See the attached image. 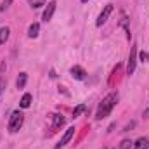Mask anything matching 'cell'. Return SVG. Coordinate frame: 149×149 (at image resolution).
<instances>
[{
  "mask_svg": "<svg viewBox=\"0 0 149 149\" xmlns=\"http://www.w3.org/2000/svg\"><path fill=\"white\" fill-rule=\"evenodd\" d=\"M116 102H118V94H108V95L102 99V102H101V106H99V109H97L95 120H104V118L113 111V108L116 106Z\"/></svg>",
  "mask_w": 149,
  "mask_h": 149,
  "instance_id": "cell-1",
  "label": "cell"
},
{
  "mask_svg": "<svg viewBox=\"0 0 149 149\" xmlns=\"http://www.w3.org/2000/svg\"><path fill=\"white\" fill-rule=\"evenodd\" d=\"M23 120H24L23 113H19V111L12 113V114H10V120H9V132H10V134H16V132L23 127Z\"/></svg>",
  "mask_w": 149,
  "mask_h": 149,
  "instance_id": "cell-2",
  "label": "cell"
},
{
  "mask_svg": "<svg viewBox=\"0 0 149 149\" xmlns=\"http://www.w3.org/2000/svg\"><path fill=\"white\" fill-rule=\"evenodd\" d=\"M135 66H137V45H134L130 49V56H128V64H127V73L132 74L135 71Z\"/></svg>",
  "mask_w": 149,
  "mask_h": 149,
  "instance_id": "cell-3",
  "label": "cell"
},
{
  "mask_svg": "<svg viewBox=\"0 0 149 149\" xmlns=\"http://www.w3.org/2000/svg\"><path fill=\"white\" fill-rule=\"evenodd\" d=\"M113 9H114V7H113V3H108V5H106V7L102 9V12L99 14V17H97V21H95V24H97V26H102V24H104V23L108 21V17L111 16Z\"/></svg>",
  "mask_w": 149,
  "mask_h": 149,
  "instance_id": "cell-4",
  "label": "cell"
},
{
  "mask_svg": "<svg viewBox=\"0 0 149 149\" xmlns=\"http://www.w3.org/2000/svg\"><path fill=\"white\" fill-rule=\"evenodd\" d=\"M56 0H50V2H47V7H45V10H43V16H42V19L47 23V21H50L52 19V16H54V12H56Z\"/></svg>",
  "mask_w": 149,
  "mask_h": 149,
  "instance_id": "cell-5",
  "label": "cell"
},
{
  "mask_svg": "<svg viewBox=\"0 0 149 149\" xmlns=\"http://www.w3.org/2000/svg\"><path fill=\"white\" fill-rule=\"evenodd\" d=\"M73 135H74V127H70V128H68V130L64 132V135L61 137V141H59V142L56 144V149L64 148V146H66V144H68V142L71 141V137H73Z\"/></svg>",
  "mask_w": 149,
  "mask_h": 149,
  "instance_id": "cell-6",
  "label": "cell"
},
{
  "mask_svg": "<svg viewBox=\"0 0 149 149\" xmlns=\"http://www.w3.org/2000/svg\"><path fill=\"white\" fill-rule=\"evenodd\" d=\"M70 73H71V76L76 78V80H83V78H85V74H87V71H85L83 68H80V66H73Z\"/></svg>",
  "mask_w": 149,
  "mask_h": 149,
  "instance_id": "cell-7",
  "label": "cell"
},
{
  "mask_svg": "<svg viewBox=\"0 0 149 149\" xmlns=\"http://www.w3.org/2000/svg\"><path fill=\"white\" fill-rule=\"evenodd\" d=\"M149 148V139L148 137H139L134 144V149H148Z\"/></svg>",
  "mask_w": 149,
  "mask_h": 149,
  "instance_id": "cell-8",
  "label": "cell"
},
{
  "mask_svg": "<svg viewBox=\"0 0 149 149\" xmlns=\"http://www.w3.org/2000/svg\"><path fill=\"white\" fill-rule=\"evenodd\" d=\"M9 35H10V30H9L7 26L0 28V45H3V43L9 40Z\"/></svg>",
  "mask_w": 149,
  "mask_h": 149,
  "instance_id": "cell-9",
  "label": "cell"
},
{
  "mask_svg": "<svg viewBox=\"0 0 149 149\" xmlns=\"http://www.w3.org/2000/svg\"><path fill=\"white\" fill-rule=\"evenodd\" d=\"M19 106H21L23 109L30 108V106H31V94H24V95L21 97V102H19Z\"/></svg>",
  "mask_w": 149,
  "mask_h": 149,
  "instance_id": "cell-10",
  "label": "cell"
},
{
  "mask_svg": "<svg viewBox=\"0 0 149 149\" xmlns=\"http://www.w3.org/2000/svg\"><path fill=\"white\" fill-rule=\"evenodd\" d=\"M38 31H40V24H38V23H33V24L28 28V37L30 38H37Z\"/></svg>",
  "mask_w": 149,
  "mask_h": 149,
  "instance_id": "cell-11",
  "label": "cell"
},
{
  "mask_svg": "<svg viewBox=\"0 0 149 149\" xmlns=\"http://www.w3.org/2000/svg\"><path fill=\"white\" fill-rule=\"evenodd\" d=\"M26 80H28V74H26V73H19V76H17V81H16V87H17V88H24Z\"/></svg>",
  "mask_w": 149,
  "mask_h": 149,
  "instance_id": "cell-12",
  "label": "cell"
},
{
  "mask_svg": "<svg viewBox=\"0 0 149 149\" xmlns=\"http://www.w3.org/2000/svg\"><path fill=\"white\" fill-rule=\"evenodd\" d=\"M64 116H61V114H54V128H61L63 125H64Z\"/></svg>",
  "mask_w": 149,
  "mask_h": 149,
  "instance_id": "cell-13",
  "label": "cell"
},
{
  "mask_svg": "<svg viewBox=\"0 0 149 149\" xmlns=\"http://www.w3.org/2000/svg\"><path fill=\"white\" fill-rule=\"evenodd\" d=\"M132 146H134V142H132L130 139H123L121 144H120V149H130Z\"/></svg>",
  "mask_w": 149,
  "mask_h": 149,
  "instance_id": "cell-14",
  "label": "cell"
},
{
  "mask_svg": "<svg viewBox=\"0 0 149 149\" xmlns=\"http://www.w3.org/2000/svg\"><path fill=\"white\" fill-rule=\"evenodd\" d=\"M30 5H31L33 9H38V7L45 5V0H30Z\"/></svg>",
  "mask_w": 149,
  "mask_h": 149,
  "instance_id": "cell-15",
  "label": "cell"
},
{
  "mask_svg": "<svg viewBox=\"0 0 149 149\" xmlns=\"http://www.w3.org/2000/svg\"><path fill=\"white\" fill-rule=\"evenodd\" d=\"M83 111H87V108H85L83 104H80L78 108H74V111H73V116H74V118H76V116H80V114H81V113H83Z\"/></svg>",
  "mask_w": 149,
  "mask_h": 149,
  "instance_id": "cell-16",
  "label": "cell"
},
{
  "mask_svg": "<svg viewBox=\"0 0 149 149\" xmlns=\"http://www.w3.org/2000/svg\"><path fill=\"white\" fill-rule=\"evenodd\" d=\"M10 3H12V0H3V2L0 3V10H5V9L10 5Z\"/></svg>",
  "mask_w": 149,
  "mask_h": 149,
  "instance_id": "cell-17",
  "label": "cell"
},
{
  "mask_svg": "<svg viewBox=\"0 0 149 149\" xmlns=\"http://www.w3.org/2000/svg\"><path fill=\"white\" fill-rule=\"evenodd\" d=\"M134 127H135V121H130V123H127V125H125V128H123V132H130V130H132Z\"/></svg>",
  "mask_w": 149,
  "mask_h": 149,
  "instance_id": "cell-18",
  "label": "cell"
},
{
  "mask_svg": "<svg viewBox=\"0 0 149 149\" xmlns=\"http://www.w3.org/2000/svg\"><path fill=\"white\" fill-rule=\"evenodd\" d=\"M5 87H7V81H5L3 78H0V95L3 94V90H5Z\"/></svg>",
  "mask_w": 149,
  "mask_h": 149,
  "instance_id": "cell-19",
  "label": "cell"
},
{
  "mask_svg": "<svg viewBox=\"0 0 149 149\" xmlns=\"http://www.w3.org/2000/svg\"><path fill=\"white\" fill-rule=\"evenodd\" d=\"M139 57H141V61H149V54H148V52H141V56H139Z\"/></svg>",
  "mask_w": 149,
  "mask_h": 149,
  "instance_id": "cell-20",
  "label": "cell"
},
{
  "mask_svg": "<svg viewBox=\"0 0 149 149\" xmlns=\"http://www.w3.org/2000/svg\"><path fill=\"white\" fill-rule=\"evenodd\" d=\"M49 76H50V78H56L57 74H56V71H54V70H50V74H49Z\"/></svg>",
  "mask_w": 149,
  "mask_h": 149,
  "instance_id": "cell-21",
  "label": "cell"
},
{
  "mask_svg": "<svg viewBox=\"0 0 149 149\" xmlns=\"http://www.w3.org/2000/svg\"><path fill=\"white\" fill-rule=\"evenodd\" d=\"M144 116H146V118H149V108H148V109H144Z\"/></svg>",
  "mask_w": 149,
  "mask_h": 149,
  "instance_id": "cell-22",
  "label": "cell"
},
{
  "mask_svg": "<svg viewBox=\"0 0 149 149\" xmlns=\"http://www.w3.org/2000/svg\"><path fill=\"white\" fill-rule=\"evenodd\" d=\"M81 2H83V3H85V2H88V0H81Z\"/></svg>",
  "mask_w": 149,
  "mask_h": 149,
  "instance_id": "cell-23",
  "label": "cell"
}]
</instances>
